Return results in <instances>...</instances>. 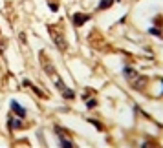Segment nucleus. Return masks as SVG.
<instances>
[{"instance_id":"f257e3e1","label":"nucleus","mask_w":163,"mask_h":148,"mask_svg":"<svg viewBox=\"0 0 163 148\" xmlns=\"http://www.w3.org/2000/svg\"><path fill=\"white\" fill-rule=\"evenodd\" d=\"M50 33H51V37H53V40H55V46L61 49V51H64V49L68 48V44H66V38H64L62 35H59V33L55 31L53 28H50Z\"/></svg>"},{"instance_id":"f03ea898","label":"nucleus","mask_w":163,"mask_h":148,"mask_svg":"<svg viewBox=\"0 0 163 148\" xmlns=\"http://www.w3.org/2000/svg\"><path fill=\"white\" fill-rule=\"evenodd\" d=\"M130 84H132V88H134V90L141 91L143 88L147 86V77H139V75H136L134 79H130Z\"/></svg>"},{"instance_id":"7ed1b4c3","label":"nucleus","mask_w":163,"mask_h":148,"mask_svg":"<svg viewBox=\"0 0 163 148\" xmlns=\"http://www.w3.org/2000/svg\"><path fill=\"white\" fill-rule=\"evenodd\" d=\"M41 62H42V68L46 70L48 75H51V77H55V68H53V64L48 61L46 57H44V51H41Z\"/></svg>"},{"instance_id":"20e7f679","label":"nucleus","mask_w":163,"mask_h":148,"mask_svg":"<svg viewBox=\"0 0 163 148\" xmlns=\"http://www.w3.org/2000/svg\"><path fill=\"white\" fill-rule=\"evenodd\" d=\"M72 20H73V24H75V26H83L85 22L90 20V15H85V13H75V15L72 17Z\"/></svg>"},{"instance_id":"39448f33","label":"nucleus","mask_w":163,"mask_h":148,"mask_svg":"<svg viewBox=\"0 0 163 148\" xmlns=\"http://www.w3.org/2000/svg\"><path fill=\"white\" fill-rule=\"evenodd\" d=\"M11 110H13L15 113H17V115L20 117V119H22V117H26V110H24V108H22L20 104H18L17 101H11Z\"/></svg>"},{"instance_id":"423d86ee","label":"nucleus","mask_w":163,"mask_h":148,"mask_svg":"<svg viewBox=\"0 0 163 148\" xmlns=\"http://www.w3.org/2000/svg\"><path fill=\"white\" fill-rule=\"evenodd\" d=\"M20 126H22V122L18 121V119L15 121L13 115H7V130H9V132H11L13 128H20Z\"/></svg>"},{"instance_id":"0eeeda50","label":"nucleus","mask_w":163,"mask_h":148,"mask_svg":"<svg viewBox=\"0 0 163 148\" xmlns=\"http://www.w3.org/2000/svg\"><path fill=\"white\" fill-rule=\"evenodd\" d=\"M112 4H114V0H101L99 6H97V9H108Z\"/></svg>"},{"instance_id":"6e6552de","label":"nucleus","mask_w":163,"mask_h":148,"mask_svg":"<svg viewBox=\"0 0 163 148\" xmlns=\"http://www.w3.org/2000/svg\"><path fill=\"white\" fill-rule=\"evenodd\" d=\"M136 75H137L136 70H132V68H125V77L128 79V81H130V79H134Z\"/></svg>"},{"instance_id":"1a4fd4ad","label":"nucleus","mask_w":163,"mask_h":148,"mask_svg":"<svg viewBox=\"0 0 163 148\" xmlns=\"http://www.w3.org/2000/svg\"><path fill=\"white\" fill-rule=\"evenodd\" d=\"M59 141H61V145H62L64 148H72V146H73V145H72V141L64 139V137H62V134H59Z\"/></svg>"},{"instance_id":"9d476101","label":"nucleus","mask_w":163,"mask_h":148,"mask_svg":"<svg viewBox=\"0 0 163 148\" xmlns=\"http://www.w3.org/2000/svg\"><path fill=\"white\" fill-rule=\"evenodd\" d=\"M55 86L59 88V91H64V90H66V84H64L61 79H57V77H55Z\"/></svg>"},{"instance_id":"9b49d317","label":"nucleus","mask_w":163,"mask_h":148,"mask_svg":"<svg viewBox=\"0 0 163 148\" xmlns=\"http://www.w3.org/2000/svg\"><path fill=\"white\" fill-rule=\"evenodd\" d=\"M62 95H64V99H73V97H75V91H73V90H68V88H66V90L62 91Z\"/></svg>"},{"instance_id":"f8f14e48","label":"nucleus","mask_w":163,"mask_h":148,"mask_svg":"<svg viewBox=\"0 0 163 148\" xmlns=\"http://www.w3.org/2000/svg\"><path fill=\"white\" fill-rule=\"evenodd\" d=\"M149 33H152V35H156V37H161L160 28H156V26H154V28H150V29H149Z\"/></svg>"},{"instance_id":"ddd939ff","label":"nucleus","mask_w":163,"mask_h":148,"mask_svg":"<svg viewBox=\"0 0 163 148\" xmlns=\"http://www.w3.org/2000/svg\"><path fill=\"white\" fill-rule=\"evenodd\" d=\"M88 121H90V122H92V124L95 126V128H97V130H99V132L103 130V124H101V122H97V121H93V119H88Z\"/></svg>"},{"instance_id":"4468645a","label":"nucleus","mask_w":163,"mask_h":148,"mask_svg":"<svg viewBox=\"0 0 163 148\" xmlns=\"http://www.w3.org/2000/svg\"><path fill=\"white\" fill-rule=\"evenodd\" d=\"M31 90H33V91H35V93H37V95H39V97H44V91H41V90H39V88H37V86H33V84H31Z\"/></svg>"},{"instance_id":"2eb2a0df","label":"nucleus","mask_w":163,"mask_h":148,"mask_svg":"<svg viewBox=\"0 0 163 148\" xmlns=\"http://www.w3.org/2000/svg\"><path fill=\"white\" fill-rule=\"evenodd\" d=\"M95 102H97L95 99H90V101H86V106L88 108H93V106H95Z\"/></svg>"},{"instance_id":"dca6fc26","label":"nucleus","mask_w":163,"mask_h":148,"mask_svg":"<svg viewBox=\"0 0 163 148\" xmlns=\"http://www.w3.org/2000/svg\"><path fill=\"white\" fill-rule=\"evenodd\" d=\"M22 84H24V86H31V82H29L28 79H24V81H22Z\"/></svg>"},{"instance_id":"f3484780","label":"nucleus","mask_w":163,"mask_h":148,"mask_svg":"<svg viewBox=\"0 0 163 148\" xmlns=\"http://www.w3.org/2000/svg\"><path fill=\"white\" fill-rule=\"evenodd\" d=\"M50 9L51 11H57V4H50Z\"/></svg>"},{"instance_id":"a211bd4d","label":"nucleus","mask_w":163,"mask_h":148,"mask_svg":"<svg viewBox=\"0 0 163 148\" xmlns=\"http://www.w3.org/2000/svg\"><path fill=\"white\" fill-rule=\"evenodd\" d=\"M4 48H6V46H4V44H2V40H0V49H4Z\"/></svg>"}]
</instances>
